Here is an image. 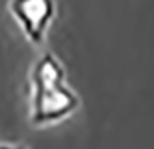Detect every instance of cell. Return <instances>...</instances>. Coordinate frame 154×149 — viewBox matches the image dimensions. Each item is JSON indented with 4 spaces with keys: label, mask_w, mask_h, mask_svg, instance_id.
<instances>
[{
    "label": "cell",
    "mask_w": 154,
    "mask_h": 149,
    "mask_svg": "<svg viewBox=\"0 0 154 149\" xmlns=\"http://www.w3.org/2000/svg\"><path fill=\"white\" fill-rule=\"evenodd\" d=\"M78 106V97L63 84V69L47 52L32 69V123L45 125L63 119Z\"/></svg>",
    "instance_id": "obj_1"
},
{
    "label": "cell",
    "mask_w": 154,
    "mask_h": 149,
    "mask_svg": "<svg viewBox=\"0 0 154 149\" xmlns=\"http://www.w3.org/2000/svg\"><path fill=\"white\" fill-rule=\"evenodd\" d=\"M13 17L32 43H41L54 15V0H11Z\"/></svg>",
    "instance_id": "obj_2"
},
{
    "label": "cell",
    "mask_w": 154,
    "mask_h": 149,
    "mask_svg": "<svg viewBox=\"0 0 154 149\" xmlns=\"http://www.w3.org/2000/svg\"><path fill=\"white\" fill-rule=\"evenodd\" d=\"M0 149H23V147H9V145H0Z\"/></svg>",
    "instance_id": "obj_3"
}]
</instances>
